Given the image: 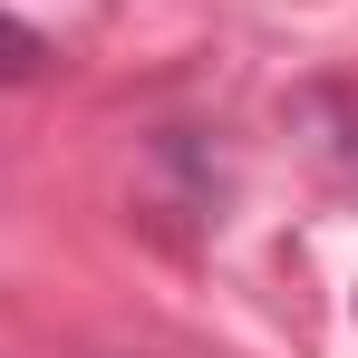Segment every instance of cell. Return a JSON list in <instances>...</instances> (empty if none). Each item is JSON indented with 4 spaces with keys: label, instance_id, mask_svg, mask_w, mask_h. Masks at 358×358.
Wrapping results in <instances>:
<instances>
[{
    "label": "cell",
    "instance_id": "1",
    "mask_svg": "<svg viewBox=\"0 0 358 358\" xmlns=\"http://www.w3.org/2000/svg\"><path fill=\"white\" fill-rule=\"evenodd\" d=\"M39 68H49V39H39L29 20H10V10H0V87H29Z\"/></svg>",
    "mask_w": 358,
    "mask_h": 358
}]
</instances>
